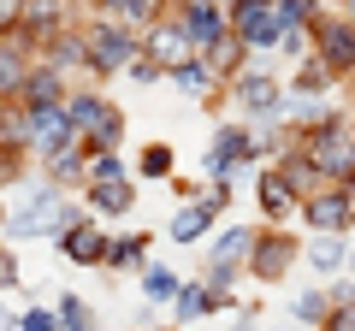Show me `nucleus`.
I'll return each instance as SVG.
<instances>
[{"label":"nucleus","mask_w":355,"mask_h":331,"mask_svg":"<svg viewBox=\"0 0 355 331\" xmlns=\"http://www.w3.org/2000/svg\"><path fill=\"white\" fill-rule=\"evenodd\" d=\"M296 142H302V154L314 160L320 178H331V184H349L355 178V130L343 125L338 113H326L308 136H296Z\"/></svg>","instance_id":"1"},{"label":"nucleus","mask_w":355,"mask_h":331,"mask_svg":"<svg viewBox=\"0 0 355 331\" xmlns=\"http://www.w3.org/2000/svg\"><path fill=\"white\" fill-rule=\"evenodd\" d=\"M296 213H302L314 231H349V213H355V178H349V184H331V190H308L302 202H296Z\"/></svg>","instance_id":"2"},{"label":"nucleus","mask_w":355,"mask_h":331,"mask_svg":"<svg viewBox=\"0 0 355 331\" xmlns=\"http://www.w3.org/2000/svg\"><path fill=\"white\" fill-rule=\"evenodd\" d=\"M231 36L243 42V48H272V42H279V6H272V0H237V6H231Z\"/></svg>","instance_id":"3"},{"label":"nucleus","mask_w":355,"mask_h":331,"mask_svg":"<svg viewBox=\"0 0 355 331\" xmlns=\"http://www.w3.org/2000/svg\"><path fill=\"white\" fill-rule=\"evenodd\" d=\"M130 60H137V42H130L125 24H101L95 36L83 42V65H95L101 77H113L119 65H130Z\"/></svg>","instance_id":"4"},{"label":"nucleus","mask_w":355,"mask_h":331,"mask_svg":"<svg viewBox=\"0 0 355 331\" xmlns=\"http://www.w3.org/2000/svg\"><path fill=\"white\" fill-rule=\"evenodd\" d=\"M314 42H320V60L338 77H355V18H320Z\"/></svg>","instance_id":"5"},{"label":"nucleus","mask_w":355,"mask_h":331,"mask_svg":"<svg viewBox=\"0 0 355 331\" xmlns=\"http://www.w3.org/2000/svg\"><path fill=\"white\" fill-rule=\"evenodd\" d=\"M296 237H284V231H266V237H254V249H249V267H254V278L261 284H272V278H284V272L296 267Z\"/></svg>","instance_id":"6"},{"label":"nucleus","mask_w":355,"mask_h":331,"mask_svg":"<svg viewBox=\"0 0 355 331\" xmlns=\"http://www.w3.org/2000/svg\"><path fill=\"white\" fill-rule=\"evenodd\" d=\"M148 60L160 65V71H178L184 60H196V36H190L184 24H160V30L148 36Z\"/></svg>","instance_id":"7"},{"label":"nucleus","mask_w":355,"mask_h":331,"mask_svg":"<svg viewBox=\"0 0 355 331\" xmlns=\"http://www.w3.org/2000/svg\"><path fill=\"white\" fill-rule=\"evenodd\" d=\"M24 136L36 142V148H60V142H77V130H71V118H65V107L53 101V107H30Z\"/></svg>","instance_id":"8"},{"label":"nucleus","mask_w":355,"mask_h":331,"mask_svg":"<svg viewBox=\"0 0 355 331\" xmlns=\"http://www.w3.org/2000/svg\"><path fill=\"white\" fill-rule=\"evenodd\" d=\"M249 154H261V142H254L249 130H219V136H214V148H207V172H214V178H225L231 166H237V160H249Z\"/></svg>","instance_id":"9"},{"label":"nucleus","mask_w":355,"mask_h":331,"mask_svg":"<svg viewBox=\"0 0 355 331\" xmlns=\"http://www.w3.org/2000/svg\"><path fill=\"white\" fill-rule=\"evenodd\" d=\"M60 249L77 260V267H101V260H107V237L95 225H65L60 231Z\"/></svg>","instance_id":"10"},{"label":"nucleus","mask_w":355,"mask_h":331,"mask_svg":"<svg viewBox=\"0 0 355 331\" xmlns=\"http://www.w3.org/2000/svg\"><path fill=\"white\" fill-rule=\"evenodd\" d=\"M184 30L196 36V48H214L225 36V18L214 12V0H184Z\"/></svg>","instance_id":"11"},{"label":"nucleus","mask_w":355,"mask_h":331,"mask_svg":"<svg viewBox=\"0 0 355 331\" xmlns=\"http://www.w3.org/2000/svg\"><path fill=\"white\" fill-rule=\"evenodd\" d=\"M254 195H261L266 219H291V213H296V190H291V178H284V172H266Z\"/></svg>","instance_id":"12"},{"label":"nucleus","mask_w":355,"mask_h":331,"mask_svg":"<svg viewBox=\"0 0 355 331\" xmlns=\"http://www.w3.org/2000/svg\"><path fill=\"white\" fill-rule=\"evenodd\" d=\"M237 101L249 113H279V83L272 77H237Z\"/></svg>","instance_id":"13"},{"label":"nucleus","mask_w":355,"mask_h":331,"mask_svg":"<svg viewBox=\"0 0 355 331\" xmlns=\"http://www.w3.org/2000/svg\"><path fill=\"white\" fill-rule=\"evenodd\" d=\"M89 202L101 207V213H125V207L137 202V190H130L125 178H95V190H89Z\"/></svg>","instance_id":"14"},{"label":"nucleus","mask_w":355,"mask_h":331,"mask_svg":"<svg viewBox=\"0 0 355 331\" xmlns=\"http://www.w3.org/2000/svg\"><path fill=\"white\" fill-rule=\"evenodd\" d=\"M249 249H254V231L231 225V231H219V242H214V260H219V267H237V260H249Z\"/></svg>","instance_id":"15"},{"label":"nucleus","mask_w":355,"mask_h":331,"mask_svg":"<svg viewBox=\"0 0 355 331\" xmlns=\"http://www.w3.org/2000/svg\"><path fill=\"white\" fill-rule=\"evenodd\" d=\"M207 225H214V213H207L202 202H196V207H184V213L172 219V242H202V231H207Z\"/></svg>","instance_id":"16"},{"label":"nucleus","mask_w":355,"mask_h":331,"mask_svg":"<svg viewBox=\"0 0 355 331\" xmlns=\"http://www.w3.org/2000/svg\"><path fill=\"white\" fill-rule=\"evenodd\" d=\"M24 89V48H0V95H18Z\"/></svg>","instance_id":"17"},{"label":"nucleus","mask_w":355,"mask_h":331,"mask_svg":"<svg viewBox=\"0 0 355 331\" xmlns=\"http://www.w3.org/2000/svg\"><path fill=\"white\" fill-rule=\"evenodd\" d=\"M148 231H137V237H125V242H107V267H137L142 255H148Z\"/></svg>","instance_id":"18"},{"label":"nucleus","mask_w":355,"mask_h":331,"mask_svg":"<svg viewBox=\"0 0 355 331\" xmlns=\"http://www.w3.org/2000/svg\"><path fill=\"white\" fill-rule=\"evenodd\" d=\"M24 101H30V107H53V101H60V71L24 77Z\"/></svg>","instance_id":"19"},{"label":"nucleus","mask_w":355,"mask_h":331,"mask_svg":"<svg viewBox=\"0 0 355 331\" xmlns=\"http://www.w3.org/2000/svg\"><path fill=\"white\" fill-rule=\"evenodd\" d=\"M331 77H338V71H331V65L314 53V60H302V71H296V95H320Z\"/></svg>","instance_id":"20"},{"label":"nucleus","mask_w":355,"mask_h":331,"mask_svg":"<svg viewBox=\"0 0 355 331\" xmlns=\"http://www.w3.org/2000/svg\"><path fill=\"white\" fill-rule=\"evenodd\" d=\"M178 314L184 319H196V314H207V307H214V296H207V284H178Z\"/></svg>","instance_id":"21"},{"label":"nucleus","mask_w":355,"mask_h":331,"mask_svg":"<svg viewBox=\"0 0 355 331\" xmlns=\"http://www.w3.org/2000/svg\"><path fill=\"white\" fill-rule=\"evenodd\" d=\"M178 272H166V267H148V278H142V290H148V302H172L178 296Z\"/></svg>","instance_id":"22"},{"label":"nucleus","mask_w":355,"mask_h":331,"mask_svg":"<svg viewBox=\"0 0 355 331\" xmlns=\"http://www.w3.org/2000/svg\"><path fill=\"white\" fill-rule=\"evenodd\" d=\"M48 172L53 178H77V172H83V148H65V142L48 148Z\"/></svg>","instance_id":"23"},{"label":"nucleus","mask_w":355,"mask_h":331,"mask_svg":"<svg viewBox=\"0 0 355 331\" xmlns=\"http://www.w3.org/2000/svg\"><path fill=\"white\" fill-rule=\"evenodd\" d=\"M291 314H296V319H314V325H326L331 302H326V296H320V290H308V296H296V302H291Z\"/></svg>","instance_id":"24"},{"label":"nucleus","mask_w":355,"mask_h":331,"mask_svg":"<svg viewBox=\"0 0 355 331\" xmlns=\"http://www.w3.org/2000/svg\"><path fill=\"white\" fill-rule=\"evenodd\" d=\"M119 12H125L130 24H154V18H160V0H125Z\"/></svg>","instance_id":"25"},{"label":"nucleus","mask_w":355,"mask_h":331,"mask_svg":"<svg viewBox=\"0 0 355 331\" xmlns=\"http://www.w3.org/2000/svg\"><path fill=\"white\" fill-rule=\"evenodd\" d=\"M142 172H148V178H166V172H172V148H160V142H154V148L142 154Z\"/></svg>","instance_id":"26"},{"label":"nucleus","mask_w":355,"mask_h":331,"mask_svg":"<svg viewBox=\"0 0 355 331\" xmlns=\"http://www.w3.org/2000/svg\"><path fill=\"white\" fill-rule=\"evenodd\" d=\"M308 255H314V267H338V260H343V242H338V237H320Z\"/></svg>","instance_id":"27"},{"label":"nucleus","mask_w":355,"mask_h":331,"mask_svg":"<svg viewBox=\"0 0 355 331\" xmlns=\"http://www.w3.org/2000/svg\"><path fill=\"white\" fill-rule=\"evenodd\" d=\"M89 172H95V178H125V166H119V154H113V148L95 154V166H89Z\"/></svg>","instance_id":"28"},{"label":"nucleus","mask_w":355,"mask_h":331,"mask_svg":"<svg viewBox=\"0 0 355 331\" xmlns=\"http://www.w3.org/2000/svg\"><path fill=\"white\" fill-rule=\"evenodd\" d=\"M60 65H83V42L77 36H60V53H53Z\"/></svg>","instance_id":"29"},{"label":"nucleus","mask_w":355,"mask_h":331,"mask_svg":"<svg viewBox=\"0 0 355 331\" xmlns=\"http://www.w3.org/2000/svg\"><path fill=\"white\" fill-rule=\"evenodd\" d=\"M60 319L65 325H89V307L83 302H60Z\"/></svg>","instance_id":"30"},{"label":"nucleus","mask_w":355,"mask_h":331,"mask_svg":"<svg viewBox=\"0 0 355 331\" xmlns=\"http://www.w3.org/2000/svg\"><path fill=\"white\" fill-rule=\"evenodd\" d=\"M18 12H24V0H0V30H12Z\"/></svg>","instance_id":"31"},{"label":"nucleus","mask_w":355,"mask_h":331,"mask_svg":"<svg viewBox=\"0 0 355 331\" xmlns=\"http://www.w3.org/2000/svg\"><path fill=\"white\" fill-rule=\"evenodd\" d=\"M130 71H137L142 83H154V77H160V65H154V60H130Z\"/></svg>","instance_id":"32"},{"label":"nucleus","mask_w":355,"mask_h":331,"mask_svg":"<svg viewBox=\"0 0 355 331\" xmlns=\"http://www.w3.org/2000/svg\"><path fill=\"white\" fill-rule=\"evenodd\" d=\"M12 278H18V267H12L6 255H0V284H12Z\"/></svg>","instance_id":"33"},{"label":"nucleus","mask_w":355,"mask_h":331,"mask_svg":"<svg viewBox=\"0 0 355 331\" xmlns=\"http://www.w3.org/2000/svg\"><path fill=\"white\" fill-rule=\"evenodd\" d=\"M343 18H355V0H343Z\"/></svg>","instance_id":"34"},{"label":"nucleus","mask_w":355,"mask_h":331,"mask_svg":"<svg viewBox=\"0 0 355 331\" xmlns=\"http://www.w3.org/2000/svg\"><path fill=\"white\" fill-rule=\"evenodd\" d=\"M101 6H107V12H113V6H125V0H101Z\"/></svg>","instance_id":"35"},{"label":"nucleus","mask_w":355,"mask_h":331,"mask_svg":"<svg viewBox=\"0 0 355 331\" xmlns=\"http://www.w3.org/2000/svg\"><path fill=\"white\" fill-rule=\"evenodd\" d=\"M349 231H355V213H349Z\"/></svg>","instance_id":"36"},{"label":"nucleus","mask_w":355,"mask_h":331,"mask_svg":"<svg viewBox=\"0 0 355 331\" xmlns=\"http://www.w3.org/2000/svg\"><path fill=\"white\" fill-rule=\"evenodd\" d=\"M349 267H355V260H349Z\"/></svg>","instance_id":"37"}]
</instances>
